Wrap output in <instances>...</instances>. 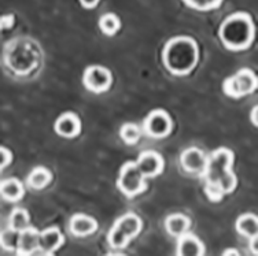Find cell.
Here are the masks:
<instances>
[{
    "label": "cell",
    "mask_w": 258,
    "mask_h": 256,
    "mask_svg": "<svg viewBox=\"0 0 258 256\" xmlns=\"http://www.w3.org/2000/svg\"><path fill=\"white\" fill-rule=\"evenodd\" d=\"M232 164L233 152L228 148L214 149L209 155L208 167L202 177L205 180V192L210 202H221L224 196L235 191L238 180L232 172Z\"/></svg>",
    "instance_id": "cell-1"
},
{
    "label": "cell",
    "mask_w": 258,
    "mask_h": 256,
    "mask_svg": "<svg viewBox=\"0 0 258 256\" xmlns=\"http://www.w3.org/2000/svg\"><path fill=\"white\" fill-rule=\"evenodd\" d=\"M199 60L197 41L188 36H177L166 41L162 51V62L169 73L181 77L188 75Z\"/></svg>",
    "instance_id": "cell-2"
},
{
    "label": "cell",
    "mask_w": 258,
    "mask_h": 256,
    "mask_svg": "<svg viewBox=\"0 0 258 256\" xmlns=\"http://www.w3.org/2000/svg\"><path fill=\"white\" fill-rule=\"evenodd\" d=\"M255 29L251 17L246 13H235L227 17L219 29L224 47L229 51H244L254 40Z\"/></svg>",
    "instance_id": "cell-3"
},
{
    "label": "cell",
    "mask_w": 258,
    "mask_h": 256,
    "mask_svg": "<svg viewBox=\"0 0 258 256\" xmlns=\"http://www.w3.org/2000/svg\"><path fill=\"white\" fill-rule=\"evenodd\" d=\"M5 60L7 67L15 75H29L39 67L41 52L39 45L30 39H14L5 51Z\"/></svg>",
    "instance_id": "cell-4"
},
{
    "label": "cell",
    "mask_w": 258,
    "mask_h": 256,
    "mask_svg": "<svg viewBox=\"0 0 258 256\" xmlns=\"http://www.w3.org/2000/svg\"><path fill=\"white\" fill-rule=\"evenodd\" d=\"M143 229V222L135 212H128L114 222L107 234V241L113 249H122L139 236Z\"/></svg>",
    "instance_id": "cell-5"
},
{
    "label": "cell",
    "mask_w": 258,
    "mask_h": 256,
    "mask_svg": "<svg viewBox=\"0 0 258 256\" xmlns=\"http://www.w3.org/2000/svg\"><path fill=\"white\" fill-rule=\"evenodd\" d=\"M146 178L147 177L142 173L138 163L126 162L122 164V167L119 170L117 188L121 191V193H124L125 196L132 199L147 189Z\"/></svg>",
    "instance_id": "cell-6"
},
{
    "label": "cell",
    "mask_w": 258,
    "mask_h": 256,
    "mask_svg": "<svg viewBox=\"0 0 258 256\" xmlns=\"http://www.w3.org/2000/svg\"><path fill=\"white\" fill-rule=\"evenodd\" d=\"M258 88V78L253 70L240 69L224 81L223 91L228 98L239 99L248 96Z\"/></svg>",
    "instance_id": "cell-7"
},
{
    "label": "cell",
    "mask_w": 258,
    "mask_h": 256,
    "mask_svg": "<svg viewBox=\"0 0 258 256\" xmlns=\"http://www.w3.org/2000/svg\"><path fill=\"white\" fill-rule=\"evenodd\" d=\"M173 130V121L164 110H154L144 119L143 132L149 137L165 138Z\"/></svg>",
    "instance_id": "cell-8"
},
{
    "label": "cell",
    "mask_w": 258,
    "mask_h": 256,
    "mask_svg": "<svg viewBox=\"0 0 258 256\" xmlns=\"http://www.w3.org/2000/svg\"><path fill=\"white\" fill-rule=\"evenodd\" d=\"M113 77L109 69L103 66H90L87 67L83 75V84L90 92L94 94H103L111 87Z\"/></svg>",
    "instance_id": "cell-9"
},
{
    "label": "cell",
    "mask_w": 258,
    "mask_h": 256,
    "mask_svg": "<svg viewBox=\"0 0 258 256\" xmlns=\"http://www.w3.org/2000/svg\"><path fill=\"white\" fill-rule=\"evenodd\" d=\"M209 156L197 147L187 148L180 155V164L185 173L191 176H204L208 167Z\"/></svg>",
    "instance_id": "cell-10"
},
{
    "label": "cell",
    "mask_w": 258,
    "mask_h": 256,
    "mask_svg": "<svg viewBox=\"0 0 258 256\" xmlns=\"http://www.w3.org/2000/svg\"><path fill=\"white\" fill-rule=\"evenodd\" d=\"M136 163H138L142 173L147 178L157 177L164 172L165 167L164 158L155 151H144V152H142Z\"/></svg>",
    "instance_id": "cell-11"
},
{
    "label": "cell",
    "mask_w": 258,
    "mask_h": 256,
    "mask_svg": "<svg viewBox=\"0 0 258 256\" xmlns=\"http://www.w3.org/2000/svg\"><path fill=\"white\" fill-rule=\"evenodd\" d=\"M55 133L63 138H75L81 132V121L75 113H63L54 123Z\"/></svg>",
    "instance_id": "cell-12"
},
{
    "label": "cell",
    "mask_w": 258,
    "mask_h": 256,
    "mask_svg": "<svg viewBox=\"0 0 258 256\" xmlns=\"http://www.w3.org/2000/svg\"><path fill=\"white\" fill-rule=\"evenodd\" d=\"M64 237L58 227H48L40 232V255H52L63 245Z\"/></svg>",
    "instance_id": "cell-13"
},
{
    "label": "cell",
    "mask_w": 258,
    "mask_h": 256,
    "mask_svg": "<svg viewBox=\"0 0 258 256\" xmlns=\"http://www.w3.org/2000/svg\"><path fill=\"white\" fill-rule=\"evenodd\" d=\"M70 233L76 237H87L94 234L98 230L96 219L85 214H76L70 218L69 222Z\"/></svg>",
    "instance_id": "cell-14"
},
{
    "label": "cell",
    "mask_w": 258,
    "mask_h": 256,
    "mask_svg": "<svg viewBox=\"0 0 258 256\" xmlns=\"http://www.w3.org/2000/svg\"><path fill=\"white\" fill-rule=\"evenodd\" d=\"M17 253L22 256L40 255V232L36 227L30 226L21 233Z\"/></svg>",
    "instance_id": "cell-15"
},
{
    "label": "cell",
    "mask_w": 258,
    "mask_h": 256,
    "mask_svg": "<svg viewBox=\"0 0 258 256\" xmlns=\"http://www.w3.org/2000/svg\"><path fill=\"white\" fill-rule=\"evenodd\" d=\"M176 253L179 256H202L205 255L204 242L201 241L197 236L185 233L181 237H179Z\"/></svg>",
    "instance_id": "cell-16"
},
{
    "label": "cell",
    "mask_w": 258,
    "mask_h": 256,
    "mask_svg": "<svg viewBox=\"0 0 258 256\" xmlns=\"http://www.w3.org/2000/svg\"><path fill=\"white\" fill-rule=\"evenodd\" d=\"M191 221L187 215L184 214H172L165 219V227L166 232L173 237H181L185 233H188Z\"/></svg>",
    "instance_id": "cell-17"
},
{
    "label": "cell",
    "mask_w": 258,
    "mask_h": 256,
    "mask_svg": "<svg viewBox=\"0 0 258 256\" xmlns=\"http://www.w3.org/2000/svg\"><path fill=\"white\" fill-rule=\"evenodd\" d=\"M0 192H2V197L5 199L6 202L17 203L24 197L25 189H24V185L21 184L20 180H17V178H7V180L2 181Z\"/></svg>",
    "instance_id": "cell-18"
},
{
    "label": "cell",
    "mask_w": 258,
    "mask_h": 256,
    "mask_svg": "<svg viewBox=\"0 0 258 256\" xmlns=\"http://www.w3.org/2000/svg\"><path fill=\"white\" fill-rule=\"evenodd\" d=\"M51 181H52V174H51L50 170L39 166V167H35L30 172V174L26 178V185L30 189L40 191L43 188L48 187Z\"/></svg>",
    "instance_id": "cell-19"
},
{
    "label": "cell",
    "mask_w": 258,
    "mask_h": 256,
    "mask_svg": "<svg viewBox=\"0 0 258 256\" xmlns=\"http://www.w3.org/2000/svg\"><path fill=\"white\" fill-rule=\"evenodd\" d=\"M236 230L239 234L247 238L258 236V217H255L254 214L240 215L236 221Z\"/></svg>",
    "instance_id": "cell-20"
},
{
    "label": "cell",
    "mask_w": 258,
    "mask_h": 256,
    "mask_svg": "<svg viewBox=\"0 0 258 256\" xmlns=\"http://www.w3.org/2000/svg\"><path fill=\"white\" fill-rule=\"evenodd\" d=\"M30 225L29 214L24 208H14L9 218V227H11L15 232L22 233L26 229H29Z\"/></svg>",
    "instance_id": "cell-21"
},
{
    "label": "cell",
    "mask_w": 258,
    "mask_h": 256,
    "mask_svg": "<svg viewBox=\"0 0 258 256\" xmlns=\"http://www.w3.org/2000/svg\"><path fill=\"white\" fill-rule=\"evenodd\" d=\"M142 129L136 123L128 122L124 123L119 129V137L122 138V141L128 145H135L142 138Z\"/></svg>",
    "instance_id": "cell-22"
},
{
    "label": "cell",
    "mask_w": 258,
    "mask_h": 256,
    "mask_svg": "<svg viewBox=\"0 0 258 256\" xmlns=\"http://www.w3.org/2000/svg\"><path fill=\"white\" fill-rule=\"evenodd\" d=\"M119 28H121V21L113 13H107L100 17L99 29L102 30L103 35L114 36L115 33H118Z\"/></svg>",
    "instance_id": "cell-23"
},
{
    "label": "cell",
    "mask_w": 258,
    "mask_h": 256,
    "mask_svg": "<svg viewBox=\"0 0 258 256\" xmlns=\"http://www.w3.org/2000/svg\"><path fill=\"white\" fill-rule=\"evenodd\" d=\"M21 233L15 232L11 227H7L6 230L2 232V246L7 249V251H15L18 249V244H20Z\"/></svg>",
    "instance_id": "cell-24"
},
{
    "label": "cell",
    "mask_w": 258,
    "mask_h": 256,
    "mask_svg": "<svg viewBox=\"0 0 258 256\" xmlns=\"http://www.w3.org/2000/svg\"><path fill=\"white\" fill-rule=\"evenodd\" d=\"M184 5L197 11H212L221 6L223 0H181Z\"/></svg>",
    "instance_id": "cell-25"
},
{
    "label": "cell",
    "mask_w": 258,
    "mask_h": 256,
    "mask_svg": "<svg viewBox=\"0 0 258 256\" xmlns=\"http://www.w3.org/2000/svg\"><path fill=\"white\" fill-rule=\"evenodd\" d=\"M11 160H13V153H11L10 149H7L3 145L0 148V166H2V170H5L10 164Z\"/></svg>",
    "instance_id": "cell-26"
},
{
    "label": "cell",
    "mask_w": 258,
    "mask_h": 256,
    "mask_svg": "<svg viewBox=\"0 0 258 256\" xmlns=\"http://www.w3.org/2000/svg\"><path fill=\"white\" fill-rule=\"evenodd\" d=\"M13 24H14V15H3L2 17V28L3 29H10L11 26H13Z\"/></svg>",
    "instance_id": "cell-27"
},
{
    "label": "cell",
    "mask_w": 258,
    "mask_h": 256,
    "mask_svg": "<svg viewBox=\"0 0 258 256\" xmlns=\"http://www.w3.org/2000/svg\"><path fill=\"white\" fill-rule=\"evenodd\" d=\"M100 0H80L81 6L87 9V10H91V9H95L96 6L99 5Z\"/></svg>",
    "instance_id": "cell-28"
},
{
    "label": "cell",
    "mask_w": 258,
    "mask_h": 256,
    "mask_svg": "<svg viewBox=\"0 0 258 256\" xmlns=\"http://www.w3.org/2000/svg\"><path fill=\"white\" fill-rule=\"evenodd\" d=\"M250 251L253 252L254 255H258V236L253 237V238H250Z\"/></svg>",
    "instance_id": "cell-29"
},
{
    "label": "cell",
    "mask_w": 258,
    "mask_h": 256,
    "mask_svg": "<svg viewBox=\"0 0 258 256\" xmlns=\"http://www.w3.org/2000/svg\"><path fill=\"white\" fill-rule=\"evenodd\" d=\"M250 119L251 122L254 123V126L258 128V106H255L253 110H251V114H250Z\"/></svg>",
    "instance_id": "cell-30"
},
{
    "label": "cell",
    "mask_w": 258,
    "mask_h": 256,
    "mask_svg": "<svg viewBox=\"0 0 258 256\" xmlns=\"http://www.w3.org/2000/svg\"><path fill=\"white\" fill-rule=\"evenodd\" d=\"M224 256H229V255H235V256H239L240 255V252L235 251V249H227V251L223 253Z\"/></svg>",
    "instance_id": "cell-31"
}]
</instances>
